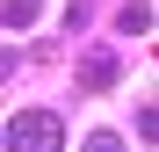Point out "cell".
<instances>
[{"instance_id": "1", "label": "cell", "mask_w": 159, "mask_h": 152, "mask_svg": "<svg viewBox=\"0 0 159 152\" xmlns=\"http://www.w3.org/2000/svg\"><path fill=\"white\" fill-rule=\"evenodd\" d=\"M65 145V123L51 116V109H22L7 116V152H58Z\"/></svg>"}, {"instance_id": "2", "label": "cell", "mask_w": 159, "mask_h": 152, "mask_svg": "<svg viewBox=\"0 0 159 152\" xmlns=\"http://www.w3.org/2000/svg\"><path fill=\"white\" fill-rule=\"evenodd\" d=\"M116 72H123V65H116V51H109V44H94L87 58H80V94H109V87H116Z\"/></svg>"}, {"instance_id": "3", "label": "cell", "mask_w": 159, "mask_h": 152, "mask_svg": "<svg viewBox=\"0 0 159 152\" xmlns=\"http://www.w3.org/2000/svg\"><path fill=\"white\" fill-rule=\"evenodd\" d=\"M116 29L123 36H145L152 29V7H145V0H123V7H116Z\"/></svg>"}, {"instance_id": "4", "label": "cell", "mask_w": 159, "mask_h": 152, "mask_svg": "<svg viewBox=\"0 0 159 152\" xmlns=\"http://www.w3.org/2000/svg\"><path fill=\"white\" fill-rule=\"evenodd\" d=\"M0 22H7V36L29 29V22H36V0H7V7H0Z\"/></svg>"}, {"instance_id": "5", "label": "cell", "mask_w": 159, "mask_h": 152, "mask_svg": "<svg viewBox=\"0 0 159 152\" xmlns=\"http://www.w3.org/2000/svg\"><path fill=\"white\" fill-rule=\"evenodd\" d=\"M138 138H145V145H159V101H152V109H138Z\"/></svg>"}, {"instance_id": "6", "label": "cell", "mask_w": 159, "mask_h": 152, "mask_svg": "<svg viewBox=\"0 0 159 152\" xmlns=\"http://www.w3.org/2000/svg\"><path fill=\"white\" fill-rule=\"evenodd\" d=\"M87 152H123V138H116V131H94V138H87Z\"/></svg>"}]
</instances>
